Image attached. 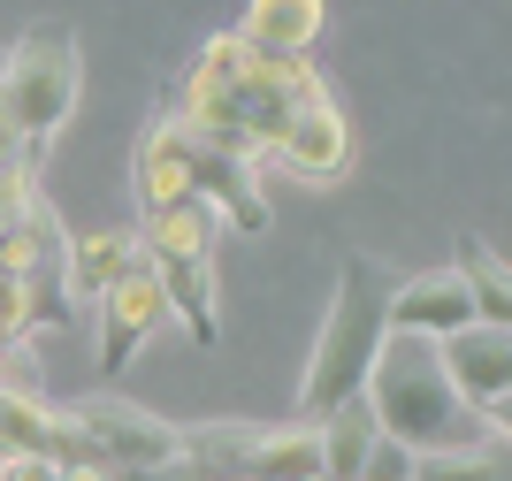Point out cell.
Segmentation results:
<instances>
[{
	"instance_id": "1",
	"label": "cell",
	"mask_w": 512,
	"mask_h": 481,
	"mask_svg": "<svg viewBox=\"0 0 512 481\" xmlns=\"http://www.w3.org/2000/svg\"><path fill=\"white\" fill-rule=\"evenodd\" d=\"M390 283H398V275H390L383 260H360V252L337 268V298H329V314H321L314 359H306V382H299V420L306 428L367 390V367H375V352H383V336H390Z\"/></svg>"
},
{
	"instance_id": "2",
	"label": "cell",
	"mask_w": 512,
	"mask_h": 481,
	"mask_svg": "<svg viewBox=\"0 0 512 481\" xmlns=\"http://www.w3.org/2000/svg\"><path fill=\"white\" fill-rule=\"evenodd\" d=\"M367 413L383 428L390 443H406V451H451V443H474V413L451 398L444 382V359L428 336H383V352L367 367Z\"/></svg>"
},
{
	"instance_id": "3",
	"label": "cell",
	"mask_w": 512,
	"mask_h": 481,
	"mask_svg": "<svg viewBox=\"0 0 512 481\" xmlns=\"http://www.w3.org/2000/svg\"><path fill=\"white\" fill-rule=\"evenodd\" d=\"M77 84H85V62H77V31L69 23H31L8 62H0V115L23 146V168L54 146V130L69 123L77 107Z\"/></svg>"
},
{
	"instance_id": "4",
	"label": "cell",
	"mask_w": 512,
	"mask_h": 481,
	"mask_svg": "<svg viewBox=\"0 0 512 481\" xmlns=\"http://www.w3.org/2000/svg\"><path fill=\"white\" fill-rule=\"evenodd\" d=\"M214 237H222V222L199 199H176V207L138 222V260L161 275L169 314H184L199 344H214Z\"/></svg>"
},
{
	"instance_id": "5",
	"label": "cell",
	"mask_w": 512,
	"mask_h": 481,
	"mask_svg": "<svg viewBox=\"0 0 512 481\" xmlns=\"http://www.w3.org/2000/svg\"><path fill=\"white\" fill-rule=\"evenodd\" d=\"M436 359H444L451 398L467 405L474 420H497V428H505V413H512V329L474 321V329L444 336V344H436Z\"/></svg>"
},
{
	"instance_id": "6",
	"label": "cell",
	"mask_w": 512,
	"mask_h": 481,
	"mask_svg": "<svg viewBox=\"0 0 512 481\" xmlns=\"http://www.w3.org/2000/svg\"><path fill=\"white\" fill-rule=\"evenodd\" d=\"M161 321H169V291H161V275L138 260V268L100 298V367H107V375H123L130 359H138V344H146Z\"/></svg>"
},
{
	"instance_id": "7",
	"label": "cell",
	"mask_w": 512,
	"mask_h": 481,
	"mask_svg": "<svg viewBox=\"0 0 512 481\" xmlns=\"http://www.w3.org/2000/svg\"><path fill=\"white\" fill-rule=\"evenodd\" d=\"M459 329H474V298H467V283L451 268L390 283V336H428V344H444V336H459Z\"/></svg>"
},
{
	"instance_id": "8",
	"label": "cell",
	"mask_w": 512,
	"mask_h": 481,
	"mask_svg": "<svg viewBox=\"0 0 512 481\" xmlns=\"http://www.w3.org/2000/svg\"><path fill=\"white\" fill-rule=\"evenodd\" d=\"M321 31H329V0H253L230 39L253 46L260 62H306L321 46Z\"/></svg>"
},
{
	"instance_id": "9",
	"label": "cell",
	"mask_w": 512,
	"mask_h": 481,
	"mask_svg": "<svg viewBox=\"0 0 512 481\" xmlns=\"http://www.w3.org/2000/svg\"><path fill=\"white\" fill-rule=\"evenodd\" d=\"M268 161H283V168H299V176H314V184H329V176L352 161V130H344L337 100H329V92H314V100L291 115V130L276 138V153H268Z\"/></svg>"
},
{
	"instance_id": "10",
	"label": "cell",
	"mask_w": 512,
	"mask_h": 481,
	"mask_svg": "<svg viewBox=\"0 0 512 481\" xmlns=\"http://www.w3.org/2000/svg\"><path fill=\"white\" fill-rule=\"evenodd\" d=\"M237 481H321V443L314 428H276V436H245Z\"/></svg>"
},
{
	"instance_id": "11",
	"label": "cell",
	"mask_w": 512,
	"mask_h": 481,
	"mask_svg": "<svg viewBox=\"0 0 512 481\" xmlns=\"http://www.w3.org/2000/svg\"><path fill=\"white\" fill-rule=\"evenodd\" d=\"M375 413H367V398L337 405V413L314 420V443H321V481H360V459L375 451Z\"/></svg>"
},
{
	"instance_id": "12",
	"label": "cell",
	"mask_w": 512,
	"mask_h": 481,
	"mask_svg": "<svg viewBox=\"0 0 512 481\" xmlns=\"http://www.w3.org/2000/svg\"><path fill=\"white\" fill-rule=\"evenodd\" d=\"M451 275L467 283L474 321H490V329H512V275H505V252H497L490 237H459V260H451Z\"/></svg>"
},
{
	"instance_id": "13",
	"label": "cell",
	"mask_w": 512,
	"mask_h": 481,
	"mask_svg": "<svg viewBox=\"0 0 512 481\" xmlns=\"http://www.w3.org/2000/svg\"><path fill=\"white\" fill-rule=\"evenodd\" d=\"M413 481H512L505 428H490V443H451V451H413Z\"/></svg>"
},
{
	"instance_id": "14",
	"label": "cell",
	"mask_w": 512,
	"mask_h": 481,
	"mask_svg": "<svg viewBox=\"0 0 512 481\" xmlns=\"http://www.w3.org/2000/svg\"><path fill=\"white\" fill-rule=\"evenodd\" d=\"M130 268H138V237H115V230L77 237V252H69V291L77 298H107Z\"/></svg>"
},
{
	"instance_id": "15",
	"label": "cell",
	"mask_w": 512,
	"mask_h": 481,
	"mask_svg": "<svg viewBox=\"0 0 512 481\" xmlns=\"http://www.w3.org/2000/svg\"><path fill=\"white\" fill-rule=\"evenodd\" d=\"M46 405L31 398V390H0V459H31V451H46Z\"/></svg>"
},
{
	"instance_id": "16",
	"label": "cell",
	"mask_w": 512,
	"mask_h": 481,
	"mask_svg": "<svg viewBox=\"0 0 512 481\" xmlns=\"http://www.w3.org/2000/svg\"><path fill=\"white\" fill-rule=\"evenodd\" d=\"M360 481H413V451L390 443V436H375V451L360 459Z\"/></svg>"
},
{
	"instance_id": "17",
	"label": "cell",
	"mask_w": 512,
	"mask_h": 481,
	"mask_svg": "<svg viewBox=\"0 0 512 481\" xmlns=\"http://www.w3.org/2000/svg\"><path fill=\"white\" fill-rule=\"evenodd\" d=\"M0 481H62V466L46 451H31V459H0Z\"/></svg>"
},
{
	"instance_id": "18",
	"label": "cell",
	"mask_w": 512,
	"mask_h": 481,
	"mask_svg": "<svg viewBox=\"0 0 512 481\" xmlns=\"http://www.w3.org/2000/svg\"><path fill=\"white\" fill-rule=\"evenodd\" d=\"M62 481H115L107 466H62Z\"/></svg>"
}]
</instances>
